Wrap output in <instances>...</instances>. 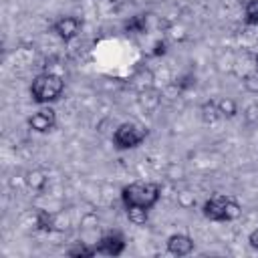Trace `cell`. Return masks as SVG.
<instances>
[{
  "label": "cell",
  "instance_id": "cell-6",
  "mask_svg": "<svg viewBox=\"0 0 258 258\" xmlns=\"http://www.w3.org/2000/svg\"><path fill=\"white\" fill-rule=\"evenodd\" d=\"M81 26H83L81 18H77V16H60V18L54 20L52 30L56 32L58 38H62V40H73V38L81 32Z\"/></svg>",
  "mask_w": 258,
  "mask_h": 258
},
{
  "label": "cell",
  "instance_id": "cell-23",
  "mask_svg": "<svg viewBox=\"0 0 258 258\" xmlns=\"http://www.w3.org/2000/svg\"><path fill=\"white\" fill-rule=\"evenodd\" d=\"M256 64H258V56H256Z\"/></svg>",
  "mask_w": 258,
  "mask_h": 258
},
{
  "label": "cell",
  "instance_id": "cell-10",
  "mask_svg": "<svg viewBox=\"0 0 258 258\" xmlns=\"http://www.w3.org/2000/svg\"><path fill=\"white\" fill-rule=\"evenodd\" d=\"M36 228L40 232H52L56 228V216L48 214L46 210H38L36 212Z\"/></svg>",
  "mask_w": 258,
  "mask_h": 258
},
{
  "label": "cell",
  "instance_id": "cell-20",
  "mask_svg": "<svg viewBox=\"0 0 258 258\" xmlns=\"http://www.w3.org/2000/svg\"><path fill=\"white\" fill-rule=\"evenodd\" d=\"M165 50H167V44H165L163 40H157V42L153 44L151 54H153V56H159V54H165Z\"/></svg>",
  "mask_w": 258,
  "mask_h": 258
},
{
  "label": "cell",
  "instance_id": "cell-19",
  "mask_svg": "<svg viewBox=\"0 0 258 258\" xmlns=\"http://www.w3.org/2000/svg\"><path fill=\"white\" fill-rule=\"evenodd\" d=\"M177 204H179L181 208H191V206L196 204V198H194V194H189V191H181V194H177Z\"/></svg>",
  "mask_w": 258,
  "mask_h": 258
},
{
  "label": "cell",
  "instance_id": "cell-2",
  "mask_svg": "<svg viewBox=\"0 0 258 258\" xmlns=\"http://www.w3.org/2000/svg\"><path fill=\"white\" fill-rule=\"evenodd\" d=\"M62 91H64V81L58 75H54V73L36 75L32 79V85H30L32 101L40 103V105H48V103L60 99Z\"/></svg>",
  "mask_w": 258,
  "mask_h": 258
},
{
  "label": "cell",
  "instance_id": "cell-5",
  "mask_svg": "<svg viewBox=\"0 0 258 258\" xmlns=\"http://www.w3.org/2000/svg\"><path fill=\"white\" fill-rule=\"evenodd\" d=\"M228 200H230V196H222V194L212 196L210 200H206L204 210H202L204 218H208L212 222H226V206H228Z\"/></svg>",
  "mask_w": 258,
  "mask_h": 258
},
{
  "label": "cell",
  "instance_id": "cell-21",
  "mask_svg": "<svg viewBox=\"0 0 258 258\" xmlns=\"http://www.w3.org/2000/svg\"><path fill=\"white\" fill-rule=\"evenodd\" d=\"M246 119L248 121H258V105H250L246 109Z\"/></svg>",
  "mask_w": 258,
  "mask_h": 258
},
{
  "label": "cell",
  "instance_id": "cell-11",
  "mask_svg": "<svg viewBox=\"0 0 258 258\" xmlns=\"http://www.w3.org/2000/svg\"><path fill=\"white\" fill-rule=\"evenodd\" d=\"M200 113H202V119L206 123H216L222 115H220V109H218V101H206L202 107H200Z\"/></svg>",
  "mask_w": 258,
  "mask_h": 258
},
{
  "label": "cell",
  "instance_id": "cell-18",
  "mask_svg": "<svg viewBox=\"0 0 258 258\" xmlns=\"http://www.w3.org/2000/svg\"><path fill=\"white\" fill-rule=\"evenodd\" d=\"M175 85H177V89H181V91H185V89H191V87L196 85V77H194L191 73H187V75H181V77L175 81Z\"/></svg>",
  "mask_w": 258,
  "mask_h": 258
},
{
  "label": "cell",
  "instance_id": "cell-3",
  "mask_svg": "<svg viewBox=\"0 0 258 258\" xmlns=\"http://www.w3.org/2000/svg\"><path fill=\"white\" fill-rule=\"evenodd\" d=\"M147 137V129L137 123H121L113 133V143L119 149H133L141 145Z\"/></svg>",
  "mask_w": 258,
  "mask_h": 258
},
{
  "label": "cell",
  "instance_id": "cell-12",
  "mask_svg": "<svg viewBox=\"0 0 258 258\" xmlns=\"http://www.w3.org/2000/svg\"><path fill=\"white\" fill-rule=\"evenodd\" d=\"M24 179H26V185H28L30 189H34V191H40V189H44V185H46V175H44V171H40V169L28 171Z\"/></svg>",
  "mask_w": 258,
  "mask_h": 258
},
{
  "label": "cell",
  "instance_id": "cell-15",
  "mask_svg": "<svg viewBox=\"0 0 258 258\" xmlns=\"http://www.w3.org/2000/svg\"><path fill=\"white\" fill-rule=\"evenodd\" d=\"M93 254H97V250L95 248H89V246H85V244H75V246H71L69 250H67V256H73V258H89V256H93Z\"/></svg>",
  "mask_w": 258,
  "mask_h": 258
},
{
  "label": "cell",
  "instance_id": "cell-9",
  "mask_svg": "<svg viewBox=\"0 0 258 258\" xmlns=\"http://www.w3.org/2000/svg\"><path fill=\"white\" fill-rule=\"evenodd\" d=\"M125 212H127L129 222L135 224V226H143V224L149 220V210H147V208H141V206H127Z\"/></svg>",
  "mask_w": 258,
  "mask_h": 258
},
{
  "label": "cell",
  "instance_id": "cell-13",
  "mask_svg": "<svg viewBox=\"0 0 258 258\" xmlns=\"http://www.w3.org/2000/svg\"><path fill=\"white\" fill-rule=\"evenodd\" d=\"M145 28H147V18L143 14H135L125 22V30L133 32V34H141V32H145Z\"/></svg>",
  "mask_w": 258,
  "mask_h": 258
},
{
  "label": "cell",
  "instance_id": "cell-17",
  "mask_svg": "<svg viewBox=\"0 0 258 258\" xmlns=\"http://www.w3.org/2000/svg\"><path fill=\"white\" fill-rule=\"evenodd\" d=\"M244 89L250 93H258V69L244 77Z\"/></svg>",
  "mask_w": 258,
  "mask_h": 258
},
{
  "label": "cell",
  "instance_id": "cell-7",
  "mask_svg": "<svg viewBox=\"0 0 258 258\" xmlns=\"http://www.w3.org/2000/svg\"><path fill=\"white\" fill-rule=\"evenodd\" d=\"M95 250H97V254L119 256V254H123V250H125V240H123L121 234H117V232H109V234H105V236L99 240V244H97Z\"/></svg>",
  "mask_w": 258,
  "mask_h": 258
},
{
  "label": "cell",
  "instance_id": "cell-1",
  "mask_svg": "<svg viewBox=\"0 0 258 258\" xmlns=\"http://www.w3.org/2000/svg\"><path fill=\"white\" fill-rule=\"evenodd\" d=\"M159 196H161V187L159 183H153V181H133L121 189V200L125 208L141 206V208L151 210L159 202Z\"/></svg>",
  "mask_w": 258,
  "mask_h": 258
},
{
  "label": "cell",
  "instance_id": "cell-22",
  "mask_svg": "<svg viewBox=\"0 0 258 258\" xmlns=\"http://www.w3.org/2000/svg\"><path fill=\"white\" fill-rule=\"evenodd\" d=\"M248 242H250V246H252V248H256V250H258V228L248 236Z\"/></svg>",
  "mask_w": 258,
  "mask_h": 258
},
{
  "label": "cell",
  "instance_id": "cell-4",
  "mask_svg": "<svg viewBox=\"0 0 258 258\" xmlns=\"http://www.w3.org/2000/svg\"><path fill=\"white\" fill-rule=\"evenodd\" d=\"M54 125H56V113L50 107H42L34 115L28 117V127L36 133H46V131L54 129Z\"/></svg>",
  "mask_w": 258,
  "mask_h": 258
},
{
  "label": "cell",
  "instance_id": "cell-16",
  "mask_svg": "<svg viewBox=\"0 0 258 258\" xmlns=\"http://www.w3.org/2000/svg\"><path fill=\"white\" fill-rule=\"evenodd\" d=\"M244 16H246V22H248V24L258 26V0H248V2H246Z\"/></svg>",
  "mask_w": 258,
  "mask_h": 258
},
{
  "label": "cell",
  "instance_id": "cell-14",
  "mask_svg": "<svg viewBox=\"0 0 258 258\" xmlns=\"http://www.w3.org/2000/svg\"><path fill=\"white\" fill-rule=\"evenodd\" d=\"M218 109H220V115H222V117H228V119L236 117V113H238L236 101H234V99H228V97H224V99L218 101Z\"/></svg>",
  "mask_w": 258,
  "mask_h": 258
},
{
  "label": "cell",
  "instance_id": "cell-8",
  "mask_svg": "<svg viewBox=\"0 0 258 258\" xmlns=\"http://www.w3.org/2000/svg\"><path fill=\"white\" fill-rule=\"evenodd\" d=\"M194 250V240L187 234H171L167 238V252L173 256H187Z\"/></svg>",
  "mask_w": 258,
  "mask_h": 258
}]
</instances>
